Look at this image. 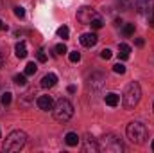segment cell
Returning a JSON list of instances; mask_svg holds the SVG:
<instances>
[{"instance_id": "obj_17", "label": "cell", "mask_w": 154, "mask_h": 153, "mask_svg": "<svg viewBox=\"0 0 154 153\" xmlns=\"http://www.w3.org/2000/svg\"><path fill=\"white\" fill-rule=\"evenodd\" d=\"M90 25H91V29H95V31H97V29H102V27H104V20H102V16L97 13V15L91 18Z\"/></svg>"}, {"instance_id": "obj_23", "label": "cell", "mask_w": 154, "mask_h": 153, "mask_svg": "<svg viewBox=\"0 0 154 153\" xmlns=\"http://www.w3.org/2000/svg\"><path fill=\"white\" fill-rule=\"evenodd\" d=\"M68 34H70V31H68V27H66V25H63V27H59V29H57V36H59V38H68Z\"/></svg>"}, {"instance_id": "obj_2", "label": "cell", "mask_w": 154, "mask_h": 153, "mask_svg": "<svg viewBox=\"0 0 154 153\" xmlns=\"http://www.w3.org/2000/svg\"><path fill=\"white\" fill-rule=\"evenodd\" d=\"M140 97H142V88L136 81H131L125 90H124V106L127 110H133L138 103H140Z\"/></svg>"}, {"instance_id": "obj_5", "label": "cell", "mask_w": 154, "mask_h": 153, "mask_svg": "<svg viewBox=\"0 0 154 153\" xmlns=\"http://www.w3.org/2000/svg\"><path fill=\"white\" fill-rule=\"evenodd\" d=\"M124 150L122 141L113 135V133H106L102 139H99V151H106V153H120Z\"/></svg>"}, {"instance_id": "obj_29", "label": "cell", "mask_w": 154, "mask_h": 153, "mask_svg": "<svg viewBox=\"0 0 154 153\" xmlns=\"http://www.w3.org/2000/svg\"><path fill=\"white\" fill-rule=\"evenodd\" d=\"M111 56H113V52H111L109 49H104V50L100 52V58H102V60H111Z\"/></svg>"}, {"instance_id": "obj_12", "label": "cell", "mask_w": 154, "mask_h": 153, "mask_svg": "<svg viewBox=\"0 0 154 153\" xmlns=\"http://www.w3.org/2000/svg\"><path fill=\"white\" fill-rule=\"evenodd\" d=\"M106 81V77L102 76V74H91V77H90V86H93V88H100L102 86V83Z\"/></svg>"}, {"instance_id": "obj_10", "label": "cell", "mask_w": 154, "mask_h": 153, "mask_svg": "<svg viewBox=\"0 0 154 153\" xmlns=\"http://www.w3.org/2000/svg\"><path fill=\"white\" fill-rule=\"evenodd\" d=\"M56 83H57V76L56 74H45V76L41 77V86L43 88H52V86H56Z\"/></svg>"}, {"instance_id": "obj_24", "label": "cell", "mask_w": 154, "mask_h": 153, "mask_svg": "<svg viewBox=\"0 0 154 153\" xmlns=\"http://www.w3.org/2000/svg\"><path fill=\"white\" fill-rule=\"evenodd\" d=\"M36 58H38L39 63H45V61H47V54H45V50H43V49H38V52H36Z\"/></svg>"}, {"instance_id": "obj_1", "label": "cell", "mask_w": 154, "mask_h": 153, "mask_svg": "<svg viewBox=\"0 0 154 153\" xmlns=\"http://www.w3.org/2000/svg\"><path fill=\"white\" fill-rule=\"evenodd\" d=\"M25 142H27V135H25V132H22V130H14V132H11L7 137H5V141H4V151H20L23 146H25Z\"/></svg>"}, {"instance_id": "obj_15", "label": "cell", "mask_w": 154, "mask_h": 153, "mask_svg": "<svg viewBox=\"0 0 154 153\" xmlns=\"http://www.w3.org/2000/svg\"><path fill=\"white\" fill-rule=\"evenodd\" d=\"M129 54H131V47H129L127 43H120V45H118V58H120V60H127Z\"/></svg>"}, {"instance_id": "obj_26", "label": "cell", "mask_w": 154, "mask_h": 153, "mask_svg": "<svg viewBox=\"0 0 154 153\" xmlns=\"http://www.w3.org/2000/svg\"><path fill=\"white\" fill-rule=\"evenodd\" d=\"M56 52H57V54H66L68 49H66L65 43H57V45H56Z\"/></svg>"}, {"instance_id": "obj_32", "label": "cell", "mask_w": 154, "mask_h": 153, "mask_svg": "<svg viewBox=\"0 0 154 153\" xmlns=\"http://www.w3.org/2000/svg\"><path fill=\"white\" fill-rule=\"evenodd\" d=\"M4 29H7V25H5V24H4V22L0 20V31H4Z\"/></svg>"}, {"instance_id": "obj_21", "label": "cell", "mask_w": 154, "mask_h": 153, "mask_svg": "<svg viewBox=\"0 0 154 153\" xmlns=\"http://www.w3.org/2000/svg\"><path fill=\"white\" fill-rule=\"evenodd\" d=\"M122 33H124L125 36H133V34H134V24H125L124 29H122Z\"/></svg>"}, {"instance_id": "obj_36", "label": "cell", "mask_w": 154, "mask_h": 153, "mask_svg": "<svg viewBox=\"0 0 154 153\" xmlns=\"http://www.w3.org/2000/svg\"><path fill=\"white\" fill-rule=\"evenodd\" d=\"M0 137H2V132H0Z\"/></svg>"}, {"instance_id": "obj_8", "label": "cell", "mask_w": 154, "mask_h": 153, "mask_svg": "<svg viewBox=\"0 0 154 153\" xmlns=\"http://www.w3.org/2000/svg\"><path fill=\"white\" fill-rule=\"evenodd\" d=\"M36 105H38L39 110L48 112V110H52V108H54V99H52L50 96H39L38 99H36Z\"/></svg>"}, {"instance_id": "obj_31", "label": "cell", "mask_w": 154, "mask_h": 153, "mask_svg": "<svg viewBox=\"0 0 154 153\" xmlns=\"http://www.w3.org/2000/svg\"><path fill=\"white\" fill-rule=\"evenodd\" d=\"M68 92H70V94H75V92H77V86L70 85V86H68Z\"/></svg>"}, {"instance_id": "obj_3", "label": "cell", "mask_w": 154, "mask_h": 153, "mask_svg": "<svg viewBox=\"0 0 154 153\" xmlns=\"http://www.w3.org/2000/svg\"><path fill=\"white\" fill-rule=\"evenodd\" d=\"M52 114H54V119L59 121V122H66L72 119L74 115V106L68 99H59L57 103H54V108H52Z\"/></svg>"}, {"instance_id": "obj_18", "label": "cell", "mask_w": 154, "mask_h": 153, "mask_svg": "<svg viewBox=\"0 0 154 153\" xmlns=\"http://www.w3.org/2000/svg\"><path fill=\"white\" fill-rule=\"evenodd\" d=\"M116 5L120 11H129L134 7V0H116Z\"/></svg>"}, {"instance_id": "obj_27", "label": "cell", "mask_w": 154, "mask_h": 153, "mask_svg": "<svg viewBox=\"0 0 154 153\" xmlns=\"http://www.w3.org/2000/svg\"><path fill=\"white\" fill-rule=\"evenodd\" d=\"M14 15H16L18 18H23V16H25V9H23L22 5H16V7H14Z\"/></svg>"}, {"instance_id": "obj_20", "label": "cell", "mask_w": 154, "mask_h": 153, "mask_svg": "<svg viewBox=\"0 0 154 153\" xmlns=\"http://www.w3.org/2000/svg\"><path fill=\"white\" fill-rule=\"evenodd\" d=\"M11 99H13V94H11V92H4L2 97H0V103H2L4 106H7V105H11Z\"/></svg>"}, {"instance_id": "obj_14", "label": "cell", "mask_w": 154, "mask_h": 153, "mask_svg": "<svg viewBox=\"0 0 154 153\" xmlns=\"http://www.w3.org/2000/svg\"><path fill=\"white\" fill-rule=\"evenodd\" d=\"M14 54H16L20 60H23V58L27 56V45H25L23 41H18V43L14 45Z\"/></svg>"}, {"instance_id": "obj_7", "label": "cell", "mask_w": 154, "mask_h": 153, "mask_svg": "<svg viewBox=\"0 0 154 153\" xmlns=\"http://www.w3.org/2000/svg\"><path fill=\"white\" fill-rule=\"evenodd\" d=\"M97 15V11H93L91 7H81L79 9V13H77V20L81 22V24H88L90 25V22H91V18Z\"/></svg>"}, {"instance_id": "obj_34", "label": "cell", "mask_w": 154, "mask_h": 153, "mask_svg": "<svg viewBox=\"0 0 154 153\" xmlns=\"http://www.w3.org/2000/svg\"><path fill=\"white\" fill-rule=\"evenodd\" d=\"M151 150H152V151H154V141H152V144H151Z\"/></svg>"}, {"instance_id": "obj_9", "label": "cell", "mask_w": 154, "mask_h": 153, "mask_svg": "<svg viewBox=\"0 0 154 153\" xmlns=\"http://www.w3.org/2000/svg\"><path fill=\"white\" fill-rule=\"evenodd\" d=\"M81 43L84 45V47H88V49H91V47H95L97 45V41H99V36L97 34H93V33H84V34H81Z\"/></svg>"}, {"instance_id": "obj_22", "label": "cell", "mask_w": 154, "mask_h": 153, "mask_svg": "<svg viewBox=\"0 0 154 153\" xmlns=\"http://www.w3.org/2000/svg\"><path fill=\"white\" fill-rule=\"evenodd\" d=\"M14 83H16L18 86H23V85L27 83V76H25V74H16V76H14Z\"/></svg>"}, {"instance_id": "obj_30", "label": "cell", "mask_w": 154, "mask_h": 153, "mask_svg": "<svg viewBox=\"0 0 154 153\" xmlns=\"http://www.w3.org/2000/svg\"><path fill=\"white\" fill-rule=\"evenodd\" d=\"M136 45H138V47H143V45H145L143 38H136Z\"/></svg>"}, {"instance_id": "obj_35", "label": "cell", "mask_w": 154, "mask_h": 153, "mask_svg": "<svg viewBox=\"0 0 154 153\" xmlns=\"http://www.w3.org/2000/svg\"><path fill=\"white\" fill-rule=\"evenodd\" d=\"M152 22H154V5H152Z\"/></svg>"}, {"instance_id": "obj_28", "label": "cell", "mask_w": 154, "mask_h": 153, "mask_svg": "<svg viewBox=\"0 0 154 153\" xmlns=\"http://www.w3.org/2000/svg\"><path fill=\"white\" fill-rule=\"evenodd\" d=\"M113 70H115L116 74H125V67H124L122 63H116V65H113Z\"/></svg>"}, {"instance_id": "obj_13", "label": "cell", "mask_w": 154, "mask_h": 153, "mask_svg": "<svg viewBox=\"0 0 154 153\" xmlns=\"http://www.w3.org/2000/svg\"><path fill=\"white\" fill-rule=\"evenodd\" d=\"M104 101H106V105H108V106H116V105L120 103V96L115 94V92H109V94H106V96H104Z\"/></svg>"}, {"instance_id": "obj_16", "label": "cell", "mask_w": 154, "mask_h": 153, "mask_svg": "<svg viewBox=\"0 0 154 153\" xmlns=\"http://www.w3.org/2000/svg\"><path fill=\"white\" fill-rule=\"evenodd\" d=\"M79 141H81V139H79V135L74 133V132H68V133H66V137H65V142H66L68 146H72V148L79 144Z\"/></svg>"}, {"instance_id": "obj_4", "label": "cell", "mask_w": 154, "mask_h": 153, "mask_svg": "<svg viewBox=\"0 0 154 153\" xmlns=\"http://www.w3.org/2000/svg\"><path fill=\"white\" fill-rule=\"evenodd\" d=\"M125 135H127V139H129L133 144H143L145 139H147V128H145L142 122L134 121V122H129V124H127Z\"/></svg>"}, {"instance_id": "obj_6", "label": "cell", "mask_w": 154, "mask_h": 153, "mask_svg": "<svg viewBox=\"0 0 154 153\" xmlns=\"http://www.w3.org/2000/svg\"><path fill=\"white\" fill-rule=\"evenodd\" d=\"M152 0H134V9H136V13L138 15H149V13H152Z\"/></svg>"}, {"instance_id": "obj_19", "label": "cell", "mask_w": 154, "mask_h": 153, "mask_svg": "<svg viewBox=\"0 0 154 153\" xmlns=\"http://www.w3.org/2000/svg\"><path fill=\"white\" fill-rule=\"evenodd\" d=\"M36 70H38V67H36V63L34 61H31V63H27L25 65V76H32V74H36Z\"/></svg>"}, {"instance_id": "obj_11", "label": "cell", "mask_w": 154, "mask_h": 153, "mask_svg": "<svg viewBox=\"0 0 154 153\" xmlns=\"http://www.w3.org/2000/svg\"><path fill=\"white\" fill-rule=\"evenodd\" d=\"M84 150L86 151H99V142L91 137V135H86V139H84Z\"/></svg>"}, {"instance_id": "obj_33", "label": "cell", "mask_w": 154, "mask_h": 153, "mask_svg": "<svg viewBox=\"0 0 154 153\" xmlns=\"http://www.w3.org/2000/svg\"><path fill=\"white\" fill-rule=\"evenodd\" d=\"M2 63H4V60H2V54H0V67H2Z\"/></svg>"}, {"instance_id": "obj_25", "label": "cell", "mask_w": 154, "mask_h": 153, "mask_svg": "<svg viewBox=\"0 0 154 153\" xmlns=\"http://www.w3.org/2000/svg\"><path fill=\"white\" fill-rule=\"evenodd\" d=\"M68 58H70V61H72V63H77V61H81V52L74 50V52H70V54H68Z\"/></svg>"}, {"instance_id": "obj_37", "label": "cell", "mask_w": 154, "mask_h": 153, "mask_svg": "<svg viewBox=\"0 0 154 153\" xmlns=\"http://www.w3.org/2000/svg\"><path fill=\"white\" fill-rule=\"evenodd\" d=\"M152 108H154V105H152Z\"/></svg>"}]
</instances>
